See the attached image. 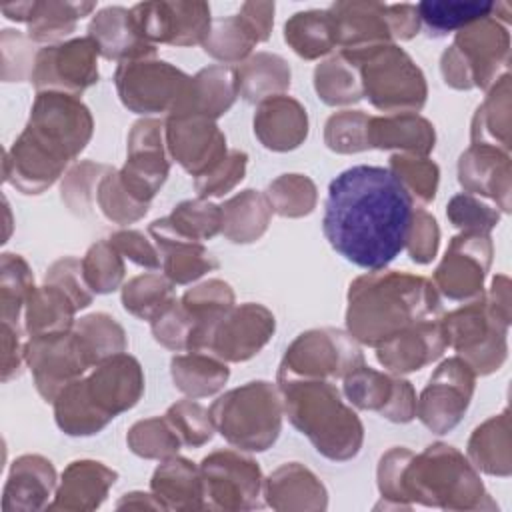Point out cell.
<instances>
[{
  "label": "cell",
  "instance_id": "1",
  "mask_svg": "<svg viewBox=\"0 0 512 512\" xmlns=\"http://www.w3.org/2000/svg\"><path fill=\"white\" fill-rule=\"evenodd\" d=\"M412 202L390 168L352 166L328 186L324 236L348 262L380 272L406 246Z\"/></svg>",
  "mask_w": 512,
  "mask_h": 512
},
{
  "label": "cell",
  "instance_id": "2",
  "mask_svg": "<svg viewBox=\"0 0 512 512\" xmlns=\"http://www.w3.org/2000/svg\"><path fill=\"white\" fill-rule=\"evenodd\" d=\"M440 302L434 286L404 272H374L360 276L348 294L350 336L380 346L398 332L438 314Z\"/></svg>",
  "mask_w": 512,
  "mask_h": 512
},
{
  "label": "cell",
  "instance_id": "3",
  "mask_svg": "<svg viewBox=\"0 0 512 512\" xmlns=\"http://www.w3.org/2000/svg\"><path fill=\"white\" fill-rule=\"evenodd\" d=\"M144 390L140 364L128 354H114L96 364L88 378H76L54 398L58 426L72 436L102 430L116 414L134 406Z\"/></svg>",
  "mask_w": 512,
  "mask_h": 512
},
{
  "label": "cell",
  "instance_id": "4",
  "mask_svg": "<svg viewBox=\"0 0 512 512\" xmlns=\"http://www.w3.org/2000/svg\"><path fill=\"white\" fill-rule=\"evenodd\" d=\"M278 380L290 422L312 440L318 452L336 460L358 452L362 424L330 382L286 374H278Z\"/></svg>",
  "mask_w": 512,
  "mask_h": 512
},
{
  "label": "cell",
  "instance_id": "5",
  "mask_svg": "<svg viewBox=\"0 0 512 512\" xmlns=\"http://www.w3.org/2000/svg\"><path fill=\"white\" fill-rule=\"evenodd\" d=\"M92 136V116L72 94L38 92L28 126L18 136L28 152L64 172Z\"/></svg>",
  "mask_w": 512,
  "mask_h": 512
},
{
  "label": "cell",
  "instance_id": "6",
  "mask_svg": "<svg viewBox=\"0 0 512 512\" xmlns=\"http://www.w3.org/2000/svg\"><path fill=\"white\" fill-rule=\"evenodd\" d=\"M210 416L228 442L246 450H266L280 432L282 408L272 384L248 382L220 396Z\"/></svg>",
  "mask_w": 512,
  "mask_h": 512
},
{
  "label": "cell",
  "instance_id": "7",
  "mask_svg": "<svg viewBox=\"0 0 512 512\" xmlns=\"http://www.w3.org/2000/svg\"><path fill=\"white\" fill-rule=\"evenodd\" d=\"M350 64L358 68L362 94L376 108L392 114H410L424 106V74L400 46L374 48Z\"/></svg>",
  "mask_w": 512,
  "mask_h": 512
},
{
  "label": "cell",
  "instance_id": "8",
  "mask_svg": "<svg viewBox=\"0 0 512 512\" xmlns=\"http://www.w3.org/2000/svg\"><path fill=\"white\" fill-rule=\"evenodd\" d=\"M362 364V354L352 336L324 328L300 334L286 350L278 374L322 380L330 376H346Z\"/></svg>",
  "mask_w": 512,
  "mask_h": 512
},
{
  "label": "cell",
  "instance_id": "9",
  "mask_svg": "<svg viewBox=\"0 0 512 512\" xmlns=\"http://www.w3.org/2000/svg\"><path fill=\"white\" fill-rule=\"evenodd\" d=\"M24 358L34 374L38 392L50 402L94 364L82 338L68 330L32 336L24 346Z\"/></svg>",
  "mask_w": 512,
  "mask_h": 512
},
{
  "label": "cell",
  "instance_id": "10",
  "mask_svg": "<svg viewBox=\"0 0 512 512\" xmlns=\"http://www.w3.org/2000/svg\"><path fill=\"white\" fill-rule=\"evenodd\" d=\"M98 46L92 38L50 44L36 52L30 74L38 92L80 94L98 82Z\"/></svg>",
  "mask_w": 512,
  "mask_h": 512
},
{
  "label": "cell",
  "instance_id": "11",
  "mask_svg": "<svg viewBox=\"0 0 512 512\" xmlns=\"http://www.w3.org/2000/svg\"><path fill=\"white\" fill-rule=\"evenodd\" d=\"M186 82L188 76L182 70L154 58L126 60L116 70L120 100L138 114L172 112Z\"/></svg>",
  "mask_w": 512,
  "mask_h": 512
},
{
  "label": "cell",
  "instance_id": "12",
  "mask_svg": "<svg viewBox=\"0 0 512 512\" xmlns=\"http://www.w3.org/2000/svg\"><path fill=\"white\" fill-rule=\"evenodd\" d=\"M474 370L462 358H450L432 374L418 402L420 420L434 432L454 428L472 396Z\"/></svg>",
  "mask_w": 512,
  "mask_h": 512
},
{
  "label": "cell",
  "instance_id": "13",
  "mask_svg": "<svg viewBox=\"0 0 512 512\" xmlns=\"http://www.w3.org/2000/svg\"><path fill=\"white\" fill-rule=\"evenodd\" d=\"M274 332V316L260 304H244L226 310L212 326L204 350L222 360H248L268 342Z\"/></svg>",
  "mask_w": 512,
  "mask_h": 512
},
{
  "label": "cell",
  "instance_id": "14",
  "mask_svg": "<svg viewBox=\"0 0 512 512\" xmlns=\"http://www.w3.org/2000/svg\"><path fill=\"white\" fill-rule=\"evenodd\" d=\"M120 182L126 192L148 204L168 174V160L162 150V124L158 120H140L128 138V160L122 168Z\"/></svg>",
  "mask_w": 512,
  "mask_h": 512
},
{
  "label": "cell",
  "instance_id": "15",
  "mask_svg": "<svg viewBox=\"0 0 512 512\" xmlns=\"http://www.w3.org/2000/svg\"><path fill=\"white\" fill-rule=\"evenodd\" d=\"M492 244L484 232H464L452 238L444 260L436 268L438 288L452 300L476 296L490 266Z\"/></svg>",
  "mask_w": 512,
  "mask_h": 512
},
{
  "label": "cell",
  "instance_id": "16",
  "mask_svg": "<svg viewBox=\"0 0 512 512\" xmlns=\"http://www.w3.org/2000/svg\"><path fill=\"white\" fill-rule=\"evenodd\" d=\"M336 42L342 48V56L348 62L358 60L374 48L392 44L386 4L372 0H346L334 2L330 8Z\"/></svg>",
  "mask_w": 512,
  "mask_h": 512
},
{
  "label": "cell",
  "instance_id": "17",
  "mask_svg": "<svg viewBox=\"0 0 512 512\" xmlns=\"http://www.w3.org/2000/svg\"><path fill=\"white\" fill-rule=\"evenodd\" d=\"M166 144L176 162L196 178L210 172L226 156V138L212 118L200 114L170 116Z\"/></svg>",
  "mask_w": 512,
  "mask_h": 512
},
{
  "label": "cell",
  "instance_id": "18",
  "mask_svg": "<svg viewBox=\"0 0 512 512\" xmlns=\"http://www.w3.org/2000/svg\"><path fill=\"white\" fill-rule=\"evenodd\" d=\"M454 46L466 60L474 86L486 88L496 80L500 66L508 62L510 34L494 16H486L456 32Z\"/></svg>",
  "mask_w": 512,
  "mask_h": 512
},
{
  "label": "cell",
  "instance_id": "19",
  "mask_svg": "<svg viewBox=\"0 0 512 512\" xmlns=\"http://www.w3.org/2000/svg\"><path fill=\"white\" fill-rule=\"evenodd\" d=\"M2 14L8 20L28 24L32 42H58L72 34L76 22L96 10V2H64V0H28L4 4Z\"/></svg>",
  "mask_w": 512,
  "mask_h": 512
},
{
  "label": "cell",
  "instance_id": "20",
  "mask_svg": "<svg viewBox=\"0 0 512 512\" xmlns=\"http://www.w3.org/2000/svg\"><path fill=\"white\" fill-rule=\"evenodd\" d=\"M88 38L94 40L98 52L108 60L154 58L156 48L142 40L132 24L130 10L124 6H106L98 10L88 24Z\"/></svg>",
  "mask_w": 512,
  "mask_h": 512
},
{
  "label": "cell",
  "instance_id": "21",
  "mask_svg": "<svg viewBox=\"0 0 512 512\" xmlns=\"http://www.w3.org/2000/svg\"><path fill=\"white\" fill-rule=\"evenodd\" d=\"M444 346L442 326L424 320L382 342L378 346V360L392 372H412L436 360Z\"/></svg>",
  "mask_w": 512,
  "mask_h": 512
},
{
  "label": "cell",
  "instance_id": "22",
  "mask_svg": "<svg viewBox=\"0 0 512 512\" xmlns=\"http://www.w3.org/2000/svg\"><path fill=\"white\" fill-rule=\"evenodd\" d=\"M236 94L234 72L224 66H210L200 70L194 78H188L170 116L200 114L216 118L232 106Z\"/></svg>",
  "mask_w": 512,
  "mask_h": 512
},
{
  "label": "cell",
  "instance_id": "23",
  "mask_svg": "<svg viewBox=\"0 0 512 512\" xmlns=\"http://www.w3.org/2000/svg\"><path fill=\"white\" fill-rule=\"evenodd\" d=\"M254 132L270 150H292L308 134L306 110L288 96L262 100L254 116Z\"/></svg>",
  "mask_w": 512,
  "mask_h": 512
},
{
  "label": "cell",
  "instance_id": "24",
  "mask_svg": "<svg viewBox=\"0 0 512 512\" xmlns=\"http://www.w3.org/2000/svg\"><path fill=\"white\" fill-rule=\"evenodd\" d=\"M458 174L460 184L466 190L492 196L504 210H508L510 168L506 152L488 144H474L460 156Z\"/></svg>",
  "mask_w": 512,
  "mask_h": 512
},
{
  "label": "cell",
  "instance_id": "25",
  "mask_svg": "<svg viewBox=\"0 0 512 512\" xmlns=\"http://www.w3.org/2000/svg\"><path fill=\"white\" fill-rule=\"evenodd\" d=\"M150 234L160 248L166 276L176 284H188L218 266L200 242L178 236L166 218L152 222Z\"/></svg>",
  "mask_w": 512,
  "mask_h": 512
},
{
  "label": "cell",
  "instance_id": "26",
  "mask_svg": "<svg viewBox=\"0 0 512 512\" xmlns=\"http://www.w3.org/2000/svg\"><path fill=\"white\" fill-rule=\"evenodd\" d=\"M368 144L376 148H402L424 156L434 148V128L426 118L416 114L370 118Z\"/></svg>",
  "mask_w": 512,
  "mask_h": 512
},
{
  "label": "cell",
  "instance_id": "27",
  "mask_svg": "<svg viewBox=\"0 0 512 512\" xmlns=\"http://www.w3.org/2000/svg\"><path fill=\"white\" fill-rule=\"evenodd\" d=\"M284 40L298 56L306 60L326 56L338 46L330 10L314 8L292 14L284 24Z\"/></svg>",
  "mask_w": 512,
  "mask_h": 512
},
{
  "label": "cell",
  "instance_id": "28",
  "mask_svg": "<svg viewBox=\"0 0 512 512\" xmlns=\"http://www.w3.org/2000/svg\"><path fill=\"white\" fill-rule=\"evenodd\" d=\"M234 76L238 92L250 102L268 100L290 84V68L286 60L270 52L250 56L240 64Z\"/></svg>",
  "mask_w": 512,
  "mask_h": 512
},
{
  "label": "cell",
  "instance_id": "29",
  "mask_svg": "<svg viewBox=\"0 0 512 512\" xmlns=\"http://www.w3.org/2000/svg\"><path fill=\"white\" fill-rule=\"evenodd\" d=\"M26 328L32 336L66 332L76 312L70 296L54 284L34 288L26 300Z\"/></svg>",
  "mask_w": 512,
  "mask_h": 512
},
{
  "label": "cell",
  "instance_id": "30",
  "mask_svg": "<svg viewBox=\"0 0 512 512\" xmlns=\"http://www.w3.org/2000/svg\"><path fill=\"white\" fill-rule=\"evenodd\" d=\"M270 210L262 194L244 190L222 206V230L232 242H252L266 230Z\"/></svg>",
  "mask_w": 512,
  "mask_h": 512
},
{
  "label": "cell",
  "instance_id": "31",
  "mask_svg": "<svg viewBox=\"0 0 512 512\" xmlns=\"http://www.w3.org/2000/svg\"><path fill=\"white\" fill-rule=\"evenodd\" d=\"M494 2L480 0H424L416 4L420 24L432 36H444L454 30H462L468 24L492 16Z\"/></svg>",
  "mask_w": 512,
  "mask_h": 512
},
{
  "label": "cell",
  "instance_id": "32",
  "mask_svg": "<svg viewBox=\"0 0 512 512\" xmlns=\"http://www.w3.org/2000/svg\"><path fill=\"white\" fill-rule=\"evenodd\" d=\"M258 42L260 38L246 22V18L240 14H232L220 20H212V26L202 46L206 54L216 60L242 62Z\"/></svg>",
  "mask_w": 512,
  "mask_h": 512
},
{
  "label": "cell",
  "instance_id": "33",
  "mask_svg": "<svg viewBox=\"0 0 512 512\" xmlns=\"http://www.w3.org/2000/svg\"><path fill=\"white\" fill-rule=\"evenodd\" d=\"M172 378L176 386L190 396H208L228 380V368L216 358L194 352L172 360Z\"/></svg>",
  "mask_w": 512,
  "mask_h": 512
},
{
  "label": "cell",
  "instance_id": "34",
  "mask_svg": "<svg viewBox=\"0 0 512 512\" xmlns=\"http://www.w3.org/2000/svg\"><path fill=\"white\" fill-rule=\"evenodd\" d=\"M166 44H202L212 26L210 6L198 0H166Z\"/></svg>",
  "mask_w": 512,
  "mask_h": 512
},
{
  "label": "cell",
  "instance_id": "35",
  "mask_svg": "<svg viewBox=\"0 0 512 512\" xmlns=\"http://www.w3.org/2000/svg\"><path fill=\"white\" fill-rule=\"evenodd\" d=\"M314 86L318 96L330 106L350 104L362 98L358 68L350 64L342 54L318 64L314 72Z\"/></svg>",
  "mask_w": 512,
  "mask_h": 512
},
{
  "label": "cell",
  "instance_id": "36",
  "mask_svg": "<svg viewBox=\"0 0 512 512\" xmlns=\"http://www.w3.org/2000/svg\"><path fill=\"white\" fill-rule=\"evenodd\" d=\"M508 76H502L494 86L488 100L478 108L472 128V140L476 144H498L508 150Z\"/></svg>",
  "mask_w": 512,
  "mask_h": 512
},
{
  "label": "cell",
  "instance_id": "37",
  "mask_svg": "<svg viewBox=\"0 0 512 512\" xmlns=\"http://www.w3.org/2000/svg\"><path fill=\"white\" fill-rule=\"evenodd\" d=\"M34 278L24 258L18 254H2V322L18 328V318L22 306H26V300L30 292Z\"/></svg>",
  "mask_w": 512,
  "mask_h": 512
},
{
  "label": "cell",
  "instance_id": "38",
  "mask_svg": "<svg viewBox=\"0 0 512 512\" xmlns=\"http://www.w3.org/2000/svg\"><path fill=\"white\" fill-rule=\"evenodd\" d=\"M172 302V284L158 274L136 276L122 292L124 308L140 318H156Z\"/></svg>",
  "mask_w": 512,
  "mask_h": 512
},
{
  "label": "cell",
  "instance_id": "39",
  "mask_svg": "<svg viewBox=\"0 0 512 512\" xmlns=\"http://www.w3.org/2000/svg\"><path fill=\"white\" fill-rule=\"evenodd\" d=\"M166 220L178 236L200 242L222 228V210L204 200H188L178 204Z\"/></svg>",
  "mask_w": 512,
  "mask_h": 512
},
{
  "label": "cell",
  "instance_id": "40",
  "mask_svg": "<svg viewBox=\"0 0 512 512\" xmlns=\"http://www.w3.org/2000/svg\"><path fill=\"white\" fill-rule=\"evenodd\" d=\"M390 170L412 200H434L438 188V166L432 160L416 154H396L390 158Z\"/></svg>",
  "mask_w": 512,
  "mask_h": 512
},
{
  "label": "cell",
  "instance_id": "41",
  "mask_svg": "<svg viewBox=\"0 0 512 512\" xmlns=\"http://www.w3.org/2000/svg\"><path fill=\"white\" fill-rule=\"evenodd\" d=\"M268 204L282 216H304L316 204V188L310 178L302 174H284L268 188Z\"/></svg>",
  "mask_w": 512,
  "mask_h": 512
},
{
  "label": "cell",
  "instance_id": "42",
  "mask_svg": "<svg viewBox=\"0 0 512 512\" xmlns=\"http://www.w3.org/2000/svg\"><path fill=\"white\" fill-rule=\"evenodd\" d=\"M74 332L82 338L94 364L122 352L126 346L122 328L114 322V318L106 314H92L82 318Z\"/></svg>",
  "mask_w": 512,
  "mask_h": 512
},
{
  "label": "cell",
  "instance_id": "43",
  "mask_svg": "<svg viewBox=\"0 0 512 512\" xmlns=\"http://www.w3.org/2000/svg\"><path fill=\"white\" fill-rule=\"evenodd\" d=\"M82 272L88 288H92L94 292L106 294L116 290L124 276L120 252L112 246V242L106 240L94 244L82 260Z\"/></svg>",
  "mask_w": 512,
  "mask_h": 512
},
{
  "label": "cell",
  "instance_id": "44",
  "mask_svg": "<svg viewBox=\"0 0 512 512\" xmlns=\"http://www.w3.org/2000/svg\"><path fill=\"white\" fill-rule=\"evenodd\" d=\"M344 390L358 408L382 410L394 392V380L362 364L344 376Z\"/></svg>",
  "mask_w": 512,
  "mask_h": 512
},
{
  "label": "cell",
  "instance_id": "45",
  "mask_svg": "<svg viewBox=\"0 0 512 512\" xmlns=\"http://www.w3.org/2000/svg\"><path fill=\"white\" fill-rule=\"evenodd\" d=\"M370 118L360 110H344L328 118L324 140L330 150L350 154L370 148L368 144Z\"/></svg>",
  "mask_w": 512,
  "mask_h": 512
},
{
  "label": "cell",
  "instance_id": "46",
  "mask_svg": "<svg viewBox=\"0 0 512 512\" xmlns=\"http://www.w3.org/2000/svg\"><path fill=\"white\" fill-rule=\"evenodd\" d=\"M96 192H98V202H100L102 212L118 224H130V222L142 218L148 210V204L134 200L126 192V188L120 182V174L116 170L108 168V172L102 176Z\"/></svg>",
  "mask_w": 512,
  "mask_h": 512
},
{
  "label": "cell",
  "instance_id": "47",
  "mask_svg": "<svg viewBox=\"0 0 512 512\" xmlns=\"http://www.w3.org/2000/svg\"><path fill=\"white\" fill-rule=\"evenodd\" d=\"M128 444L132 446L134 452L142 456L160 458L178 450L180 440L168 420L150 418L132 426L128 434Z\"/></svg>",
  "mask_w": 512,
  "mask_h": 512
},
{
  "label": "cell",
  "instance_id": "48",
  "mask_svg": "<svg viewBox=\"0 0 512 512\" xmlns=\"http://www.w3.org/2000/svg\"><path fill=\"white\" fill-rule=\"evenodd\" d=\"M166 420L170 422L174 432L182 436L186 444L200 446L212 438V430H214L212 416L208 410H204L196 402L182 400L170 406L166 412Z\"/></svg>",
  "mask_w": 512,
  "mask_h": 512
},
{
  "label": "cell",
  "instance_id": "49",
  "mask_svg": "<svg viewBox=\"0 0 512 512\" xmlns=\"http://www.w3.org/2000/svg\"><path fill=\"white\" fill-rule=\"evenodd\" d=\"M508 418L506 412L500 418H492L480 428H476L470 440V454L480 466L494 472L496 470V456L500 454L508 462Z\"/></svg>",
  "mask_w": 512,
  "mask_h": 512
},
{
  "label": "cell",
  "instance_id": "50",
  "mask_svg": "<svg viewBox=\"0 0 512 512\" xmlns=\"http://www.w3.org/2000/svg\"><path fill=\"white\" fill-rule=\"evenodd\" d=\"M106 172H108L106 166L94 164V162H82L74 166L62 182V200L74 212L84 214L90 208L94 184H98Z\"/></svg>",
  "mask_w": 512,
  "mask_h": 512
},
{
  "label": "cell",
  "instance_id": "51",
  "mask_svg": "<svg viewBox=\"0 0 512 512\" xmlns=\"http://www.w3.org/2000/svg\"><path fill=\"white\" fill-rule=\"evenodd\" d=\"M34 44L28 34L18 30H2L0 46H2V62H4V80H22L28 72L32 74L34 68Z\"/></svg>",
  "mask_w": 512,
  "mask_h": 512
},
{
  "label": "cell",
  "instance_id": "52",
  "mask_svg": "<svg viewBox=\"0 0 512 512\" xmlns=\"http://www.w3.org/2000/svg\"><path fill=\"white\" fill-rule=\"evenodd\" d=\"M244 170H246V154L232 150L210 172L196 178V190L200 192L202 198L222 196L244 178Z\"/></svg>",
  "mask_w": 512,
  "mask_h": 512
},
{
  "label": "cell",
  "instance_id": "53",
  "mask_svg": "<svg viewBox=\"0 0 512 512\" xmlns=\"http://www.w3.org/2000/svg\"><path fill=\"white\" fill-rule=\"evenodd\" d=\"M448 218L454 226L466 228L468 232H488L498 222V212L482 204L472 194H458L448 204Z\"/></svg>",
  "mask_w": 512,
  "mask_h": 512
},
{
  "label": "cell",
  "instance_id": "54",
  "mask_svg": "<svg viewBox=\"0 0 512 512\" xmlns=\"http://www.w3.org/2000/svg\"><path fill=\"white\" fill-rule=\"evenodd\" d=\"M192 326L194 322L190 314L184 310L182 304L176 306V302H172L156 318H152V332L156 340L172 350L188 348Z\"/></svg>",
  "mask_w": 512,
  "mask_h": 512
},
{
  "label": "cell",
  "instance_id": "55",
  "mask_svg": "<svg viewBox=\"0 0 512 512\" xmlns=\"http://www.w3.org/2000/svg\"><path fill=\"white\" fill-rule=\"evenodd\" d=\"M46 284H54L60 290H64L74 302L76 310L86 308L92 302V294L84 280L82 264L74 258H62L54 262L46 274Z\"/></svg>",
  "mask_w": 512,
  "mask_h": 512
},
{
  "label": "cell",
  "instance_id": "56",
  "mask_svg": "<svg viewBox=\"0 0 512 512\" xmlns=\"http://www.w3.org/2000/svg\"><path fill=\"white\" fill-rule=\"evenodd\" d=\"M410 258L418 264H428L438 250V226L434 216L424 210L412 212V222L406 238Z\"/></svg>",
  "mask_w": 512,
  "mask_h": 512
},
{
  "label": "cell",
  "instance_id": "57",
  "mask_svg": "<svg viewBox=\"0 0 512 512\" xmlns=\"http://www.w3.org/2000/svg\"><path fill=\"white\" fill-rule=\"evenodd\" d=\"M112 246L128 256L132 262H136L138 266H146V268H158L160 266V258H158V252L152 248V244L144 238L142 232H136V230H122V232H116L112 238H110Z\"/></svg>",
  "mask_w": 512,
  "mask_h": 512
},
{
  "label": "cell",
  "instance_id": "58",
  "mask_svg": "<svg viewBox=\"0 0 512 512\" xmlns=\"http://www.w3.org/2000/svg\"><path fill=\"white\" fill-rule=\"evenodd\" d=\"M386 20L392 40H410L414 38L422 24L414 4H386Z\"/></svg>",
  "mask_w": 512,
  "mask_h": 512
},
{
  "label": "cell",
  "instance_id": "59",
  "mask_svg": "<svg viewBox=\"0 0 512 512\" xmlns=\"http://www.w3.org/2000/svg\"><path fill=\"white\" fill-rule=\"evenodd\" d=\"M388 420L394 422H408L416 414V396L406 380H394V392L388 404L380 410Z\"/></svg>",
  "mask_w": 512,
  "mask_h": 512
},
{
  "label": "cell",
  "instance_id": "60",
  "mask_svg": "<svg viewBox=\"0 0 512 512\" xmlns=\"http://www.w3.org/2000/svg\"><path fill=\"white\" fill-rule=\"evenodd\" d=\"M274 12H276L274 2H244L238 10V14L244 16L246 22L254 28L260 42H266L270 38L272 24H274Z\"/></svg>",
  "mask_w": 512,
  "mask_h": 512
},
{
  "label": "cell",
  "instance_id": "61",
  "mask_svg": "<svg viewBox=\"0 0 512 512\" xmlns=\"http://www.w3.org/2000/svg\"><path fill=\"white\" fill-rule=\"evenodd\" d=\"M442 74H444L446 84H450L454 88H472L474 86L472 72L454 44L442 54Z\"/></svg>",
  "mask_w": 512,
  "mask_h": 512
},
{
  "label": "cell",
  "instance_id": "62",
  "mask_svg": "<svg viewBox=\"0 0 512 512\" xmlns=\"http://www.w3.org/2000/svg\"><path fill=\"white\" fill-rule=\"evenodd\" d=\"M2 346H4V358H2V380H10L18 374L20 362L24 356V350L20 348L18 340V328L2 322Z\"/></svg>",
  "mask_w": 512,
  "mask_h": 512
}]
</instances>
